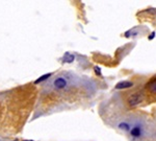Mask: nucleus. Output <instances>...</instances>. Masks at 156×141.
<instances>
[{
  "label": "nucleus",
  "instance_id": "obj_12",
  "mask_svg": "<svg viewBox=\"0 0 156 141\" xmlns=\"http://www.w3.org/2000/svg\"><path fill=\"white\" fill-rule=\"evenodd\" d=\"M13 141H18V140H17V139H16V140H13Z\"/></svg>",
  "mask_w": 156,
  "mask_h": 141
},
{
  "label": "nucleus",
  "instance_id": "obj_6",
  "mask_svg": "<svg viewBox=\"0 0 156 141\" xmlns=\"http://www.w3.org/2000/svg\"><path fill=\"white\" fill-rule=\"evenodd\" d=\"M74 55H71V53H69V52H67L66 55H65L64 57V60L66 61V62H68V63H71V62H73L74 61Z\"/></svg>",
  "mask_w": 156,
  "mask_h": 141
},
{
  "label": "nucleus",
  "instance_id": "obj_1",
  "mask_svg": "<svg viewBox=\"0 0 156 141\" xmlns=\"http://www.w3.org/2000/svg\"><path fill=\"white\" fill-rule=\"evenodd\" d=\"M142 101H143V95L141 94V93H134V94H132L131 96H129L127 103L129 106L135 107L141 104Z\"/></svg>",
  "mask_w": 156,
  "mask_h": 141
},
{
  "label": "nucleus",
  "instance_id": "obj_5",
  "mask_svg": "<svg viewBox=\"0 0 156 141\" xmlns=\"http://www.w3.org/2000/svg\"><path fill=\"white\" fill-rule=\"evenodd\" d=\"M148 90H149L151 93L156 94V78L155 80H152L150 83L148 84Z\"/></svg>",
  "mask_w": 156,
  "mask_h": 141
},
{
  "label": "nucleus",
  "instance_id": "obj_2",
  "mask_svg": "<svg viewBox=\"0 0 156 141\" xmlns=\"http://www.w3.org/2000/svg\"><path fill=\"white\" fill-rule=\"evenodd\" d=\"M53 85H54V87L56 89H64L65 87L67 86V81L63 78H58L54 81Z\"/></svg>",
  "mask_w": 156,
  "mask_h": 141
},
{
  "label": "nucleus",
  "instance_id": "obj_4",
  "mask_svg": "<svg viewBox=\"0 0 156 141\" xmlns=\"http://www.w3.org/2000/svg\"><path fill=\"white\" fill-rule=\"evenodd\" d=\"M133 86L132 82H128V81H123L120 82L116 85V89H127V88H130V87Z\"/></svg>",
  "mask_w": 156,
  "mask_h": 141
},
{
  "label": "nucleus",
  "instance_id": "obj_3",
  "mask_svg": "<svg viewBox=\"0 0 156 141\" xmlns=\"http://www.w3.org/2000/svg\"><path fill=\"white\" fill-rule=\"evenodd\" d=\"M130 134H131V136L132 137H134V138H139V137H141L143 134V131H142V128L139 127V125H135V127H133L132 129L130 130Z\"/></svg>",
  "mask_w": 156,
  "mask_h": 141
},
{
  "label": "nucleus",
  "instance_id": "obj_7",
  "mask_svg": "<svg viewBox=\"0 0 156 141\" xmlns=\"http://www.w3.org/2000/svg\"><path fill=\"white\" fill-rule=\"evenodd\" d=\"M50 76H51V73H47V74H44V75H42L41 78H39L37 81L35 82V84H39V83H41V82H43V81H45V80H47V78H49Z\"/></svg>",
  "mask_w": 156,
  "mask_h": 141
},
{
  "label": "nucleus",
  "instance_id": "obj_9",
  "mask_svg": "<svg viewBox=\"0 0 156 141\" xmlns=\"http://www.w3.org/2000/svg\"><path fill=\"white\" fill-rule=\"evenodd\" d=\"M95 71H96V73H97V74L101 75V70H100V68H99V67H95Z\"/></svg>",
  "mask_w": 156,
  "mask_h": 141
},
{
  "label": "nucleus",
  "instance_id": "obj_10",
  "mask_svg": "<svg viewBox=\"0 0 156 141\" xmlns=\"http://www.w3.org/2000/svg\"><path fill=\"white\" fill-rule=\"evenodd\" d=\"M154 35H155V32H152V34H151V36L149 37V39H150V40H152V39L154 38Z\"/></svg>",
  "mask_w": 156,
  "mask_h": 141
},
{
  "label": "nucleus",
  "instance_id": "obj_8",
  "mask_svg": "<svg viewBox=\"0 0 156 141\" xmlns=\"http://www.w3.org/2000/svg\"><path fill=\"white\" fill-rule=\"evenodd\" d=\"M119 128L121 130H124V131H128L129 130V125H128L127 123H125V122H123V123H120V125H119Z\"/></svg>",
  "mask_w": 156,
  "mask_h": 141
},
{
  "label": "nucleus",
  "instance_id": "obj_11",
  "mask_svg": "<svg viewBox=\"0 0 156 141\" xmlns=\"http://www.w3.org/2000/svg\"><path fill=\"white\" fill-rule=\"evenodd\" d=\"M24 141H32V140H24Z\"/></svg>",
  "mask_w": 156,
  "mask_h": 141
}]
</instances>
